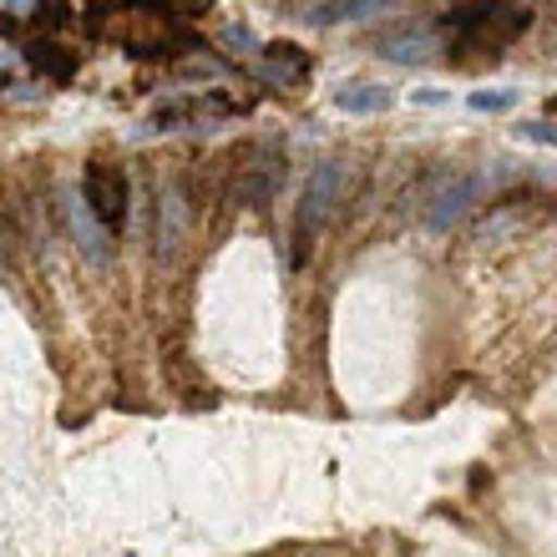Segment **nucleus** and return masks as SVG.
<instances>
[{
    "mask_svg": "<svg viewBox=\"0 0 557 557\" xmlns=\"http://www.w3.org/2000/svg\"><path fill=\"white\" fill-rule=\"evenodd\" d=\"M345 183H350V173H345V162H320L314 173H309L305 183V198H299V208H294V264H305L309 249H314V238L330 228V219L339 213V198H345Z\"/></svg>",
    "mask_w": 557,
    "mask_h": 557,
    "instance_id": "1",
    "label": "nucleus"
},
{
    "mask_svg": "<svg viewBox=\"0 0 557 557\" xmlns=\"http://www.w3.org/2000/svg\"><path fill=\"white\" fill-rule=\"evenodd\" d=\"M522 26H528V11H512V5H471L451 21L456 41L482 46V51H502Z\"/></svg>",
    "mask_w": 557,
    "mask_h": 557,
    "instance_id": "2",
    "label": "nucleus"
},
{
    "mask_svg": "<svg viewBox=\"0 0 557 557\" xmlns=\"http://www.w3.org/2000/svg\"><path fill=\"white\" fill-rule=\"evenodd\" d=\"M492 188H497V183H492V173H461V177H451V183L431 198V208H425V228H431V234H451L456 223L467 219L471 208L482 203Z\"/></svg>",
    "mask_w": 557,
    "mask_h": 557,
    "instance_id": "3",
    "label": "nucleus"
},
{
    "mask_svg": "<svg viewBox=\"0 0 557 557\" xmlns=\"http://www.w3.org/2000/svg\"><path fill=\"white\" fill-rule=\"evenodd\" d=\"M82 193H87L82 203L91 208V219L102 223L107 234H117L122 223H127V173H122L117 162H91Z\"/></svg>",
    "mask_w": 557,
    "mask_h": 557,
    "instance_id": "4",
    "label": "nucleus"
},
{
    "mask_svg": "<svg viewBox=\"0 0 557 557\" xmlns=\"http://www.w3.org/2000/svg\"><path fill=\"white\" fill-rule=\"evenodd\" d=\"M278 183H284V158L278 152H249L244 168H238V198L253 208H269L278 198Z\"/></svg>",
    "mask_w": 557,
    "mask_h": 557,
    "instance_id": "5",
    "label": "nucleus"
},
{
    "mask_svg": "<svg viewBox=\"0 0 557 557\" xmlns=\"http://www.w3.org/2000/svg\"><path fill=\"white\" fill-rule=\"evenodd\" d=\"M264 82L274 91H299L309 82V57L299 51V46H269L264 51Z\"/></svg>",
    "mask_w": 557,
    "mask_h": 557,
    "instance_id": "6",
    "label": "nucleus"
},
{
    "mask_svg": "<svg viewBox=\"0 0 557 557\" xmlns=\"http://www.w3.org/2000/svg\"><path fill=\"white\" fill-rule=\"evenodd\" d=\"M436 51H441V41H436V30H431V26L396 30V36H385V41H381V57H391V61H411V66L431 61Z\"/></svg>",
    "mask_w": 557,
    "mask_h": 557,
    "instance_id": "7",
    "label": "nucleus"
},
{
    "mask_svg": "<svg viewBox=\"0 0 557 557\" xmlns=\"http://www.w3.org/2000/svg\"><path fill=\"white\" fill-rule=\"evenodd\" d=\"M183 234H188V208H183V193L162 188L158 193V253H177Z\"/></svg>",
    "mask_w": 557,
    "mask_h": 557,
    "instance_id": "8",
    "label": "nucleus"
},
{
    "mask_svg": "<svg viewBox=\"0 0 557 557\" xmlns=\"http://www.w3.org/2000/svg\"><path fill=\"white\" fill-rule=\"evenodd\" d=\"M391 102H396V91H391V87H370V82H360V87H339V91H335V107H339V112H355V117L385 112Z\"/></svg>",
    "mask_w": 557,
    "mask_h": 557,
    "instance_id": "9",
    "label": "nucleus"
},
{
    "mask_svg": "<svg viewBox=\"0 0 557 557\" xmlns=\"http://www.w3.org/2000/svg\"><path fill=\"white\" fill-rule=\"evenodd\" d=\"M375 11H385V0H330V5L314 11V21L320 26H339V21H366Z\"/></svg>",
    "mask_w": 557,
    "mask_h": 557,
    "instance_id": "10",
    "label": "nucleus"
},
{
    "mask_svg": "<svg viewBox=\"0 0 557 557\" xmlns=\"http://www.w3.org/2000/svg\"><path fill=\"white\" fill-rule=\"evenodd\" d=\"M471 112H507V107H517V91L512 87H482L467 97Z\"/></svg>",
    "mask_w": 557,
    "mask_h": 557,
    "instance_id": "11",
    "label": "nucleus"
},
{
    "mask_svg": "<svg viewBox=\"0 0 557 557\" xmlns=\"http://www.w3.org/2000/svg\"><path fill=\"white\" fill-rule=\"evenodd\" d=\"M223 36H228V46H234L238 57H253V51H259V36H253L249 26H228Z\"/></svg>",
    "mask_w": 557,
    "mask_h": 557,
    "instance_id": "12",
    "label": "nucleus"
},
{
    "mask_svg": "<svg viewBox=\"0 0 557 557\" xmlns=\"http://www.w3.org/2000/svg\"><path fill=\"white\" fill-rule=\"evenodd\" d=\"M517 137H528V143H553L557 147V127H553V122H522V127H517Z\"/></svg>",
    "mask_w": 557,
    "mask_h": 557,
    "instance_id": "13",
    "label": "nucleus"
},
{
    "mask_svg": "<svg viewBox=\"0 0 557 557\" xmlns=\"http://www.w3.org/2000/svg\"><path fill=\"white\" fill-rule=\"evenodd\" d=\"M411 102H421V107H451V91H411Z\"/></svg>",
    "mask_w": 557,
    "mask_h": 557,
    "instance_id": "14",
    "label": "nucleus"
},
{
    "mask_svg": "<svg viewBox=\"0 0 557 557\" xmlns=\"http://www.w3.org/2000/svg\"><path fill=\"white\" fill-rule=\"evenodd\" d=\"M0 11H11V15H26V11H36V0H0Z\"/></svg>",
    "mask_w": 557,
    "mask_h": 557,
    "instance_id": "15",
    "label": "nucleus"
},
{
    "mask_svg": "<svg viewBox=\"0 0 557 557\" xmlns=\"http://www.w3.org/2000/svg\"><path fill=\"white\" fill-rule=\"evenodd\" d=\"M0 234H11V228H0ZM5 253H11V244H0V259H5Z\"/></svg>",
    "mask_w": 557,
    "mask_h": 557,
    "instance_id": "16",
    "label": "nucleus"
},
{
    "mask_svg": "<svg viewBox=\"0 0 557 557\" xmlns=\"http://www.w3.org/2000/svg\"><path fill=\"white\" fill-rule=\"evenodd\" d=\"M553 112H557V97H553Z\"/></svg>",
    "mask_w": 557,
    "mask_h": 557,
    "instance_id": "17",
    "label": "nucleus"
}]
</instances>
